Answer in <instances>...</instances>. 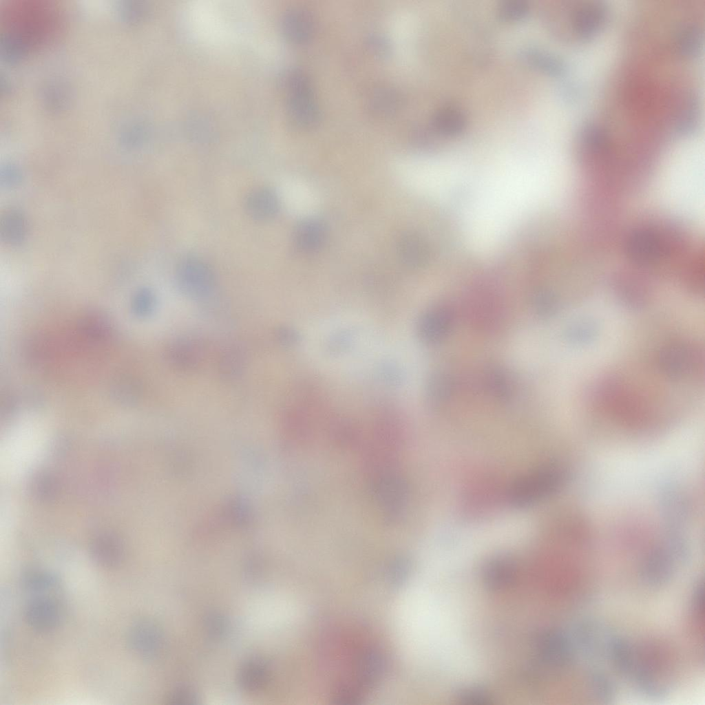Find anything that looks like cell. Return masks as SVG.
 <instances>
[{"instance_id": "11", "label": "cell", "mask_w": 705, "mask_h": 705, "mask_svg": "<svg viewBox=\"0 0 705 705\" xmlns=\"http://www.w3.org/2000/svg\"><path fill=\"white\" fill-rule=\"evenodd\" d=\"M453 311L448 306H440L429 312L421 323L422 337L430 342L442 340L450 330L454 323Z\"/></svg>"}, {"instance_id": "14", "label": "cell", "mask_w": 705, "mask_h": 705, "mask_svg": "<svg viewBox=\"0 0 705 705\" xmlns=\"http://www.w3.org/2000/svg\"><path fill=\"white\" fill-rule=\"evenodd\" d=\"M467 118L464 111L454 105H445L432 114L431 125L442 135L454 136L463 131Z\"/></svg>"}, {"instance_id": "1", "label": "cell", "mask_w": 705, "mask_h": 705, "mask_svg": "<svg viewBox=\"0 0 705 705\" xmlns=\"http://www.w3.org/2000/svg\"><path fill=\"white\" fill-rule=\"evenodd\" d=\"M6 12L4 34L6 49L17 55L44 43L57 28V20L48 6L16 5Z\"/></svg>"}, {"instance_id": "4", "label": "cell", "mask_w": 705, "mask_h": 705, "mask_svg": "<svg viewBox=\"0 0 705 705\" xmlns=\"http://www.w3.org/2000/svg\"><path fill=\"white\" fill-rule=\"evenodd\" d=\"M177 280L180 288L192 296H202L209 293L215 282L211 267L204 260L188 256L178 263Z\"/></svg>"}, {"instance_id": "31", "label": "cell", "mask_w": 705, "mask_h": 705, "mask_svg": "<svg viewBox=\"0 0 705 705\" xmlns=\"http://www.w3.org/2000/svg\"><path fill=\"white\" fill-rule=\"evenodd\" d=\"M206 624L209 633L215 637L222 635L227 627L224 618L216 613L211 614L207 618Z\"/></svg>"}, {"instance_id": "17", "label": "cell", "mask_w": 705, "mask_h": 705, "mask_svg": "<svg viewBox=\"0 0 705 705\" xmlns=\"http://www.w3.org/2000/svg\"><path fill=\"white\" fill-rule=\"evenodd\" d=\"M325 237L324 225L317 220L308 219L297 224L294 232L296 245L304 251H313L319 247Z\"/></svg>"}, {"instance_id": "28", "label": "cell", "mask_w": 705, "mask_h": 705, "mask_svg": "<svg viewBox=\"0 0 705 705\" xmlns=\"http://www.w3.org/2000/svg\"><path fill=\"white\" fill-rule=\"evenodd\" d=\"M453 381L450 376L439 373L434 376L430 383L431 397L436 401H443L450 396Z\"/></svg>"}, {"instance_id": "16", "label": "cell", "mask_w": 705, "mask_h": 705, "mask_svg": "<svg viewBox=\"0 0 705 705\" xmlns=\"http://www.w3.org/2000/svg\"><path fill=\"white\" fill-rule=\"evenodd\" d=\"M270 671L267 663L262 658H253L242 666L238 682L242 688L255 691L263 688L269 682Z\"/></svg>"}, {"instance_id": "26", "label": "cell", "mask_w": 705, "mask_h": 705, "mask_svg": "<svg viewBox=\"0 0 705 705\" xmlns=\"http://www.w3.org/2000/svg\"><path fill=\"white\" fill-rule=\"evenodd\" d=\"M580 138L585 145L594 151L603 149L608 141L605 129L593 123H587L582 127Z\"/></svg>"}, {"instance_id": "33", "label": "cell", "mask_w": 705, "mask_h": 705, "mask_svg": "<svg viewBox=\"0 0 705 705\" xmlns=\"http://www.w3.org/2000/svg\"><path fill=\"white\" fill-rule=\"evenodd\" d=\"M461 697L465 702L472 704H484L489 699L483 691L476 688L463 691Z\"/></svg>"}, {"instance_id": "29", "label": "cell", "mask_w": 705, "mask_h": 705, "mask_svg": "<svg viewBox=\"0 0 705 705\" xmlns=\"http://www.w3.org/2000/svg\"><path fill=\"white\" fill-rule=\"evenodd\" d=\"M372 105L381 111H390L398 104L399 98L396 93L390 90H381L374 94Z\"/></svg>"}, {"instance_id": "3", "label": "cell", "mask_w": 705, "mask_h": 705, "mask_svg": "<svg viewBox=\"0 0 705 705\" xmlns=\"http://www.w3.org/2000/svg\"><path fill=\"white\" fill-rule=\"evenodd\" d=\"M660 368L671 378H677L697 371L703 364L699 349L688 343H673L660 353Z\"/></svg>"}, {"instance_id": "2", "label": "cell", "mask_w": 705, "mask_h": 705, "mask_svg": "<svg viewBox=\"0 0 705 705\" xmlns=\"http://www.w3.org/2000/svg\"><path fill=\"white\" fill-rule=\"evenodd\" d=\"M566 480L567 472L560 465L538 468L513 482L507 492L508 503L516 509L533 506L557 492Z\"/></svg>"}, {"instance_id": "19", "label": "cell", "mask_w": 705, "mask_h": 705, "mask_svg": "<svg viewBox=\"0 0 705 705\" xmlns=\"http://www.w3.org/2000/svg\"><path fill=\"white\" fill-rule=\"evenodd\" d=\"M200 346L195 340L178 341L171 347L170 359L173 364L182 368H192L198 364L200 357Z\"/></svg>"}, {"instance_id": "8", "label": "cell", "mask_w": 705, "mask_h": 705, "mask_svg": "<svg viewBox=\"0 0 705 705\" xmlns=\"http://www.w3.org/2000/svg\"><path fill=\"white\" fill-rule=\"evenodd\" d=\"M629 258L640 264L655 262L662 255L660 241L655 234L647 230L634 231L627 244Z\"/></svg>"}, {"instance_id": "12", "label": "cell", "mask_w": 705, "mask_h": 705, "mask_svg": "<svg viewBox=\"0 0 705 705\" xmlns=\"http://www.w3.org/2000/svg\"><path fill=\"white\" fill-rule=\"evenodd\" d=\"M295 77L293 110L299 121L309 125L317 119V105L313 98L307 77L302 74H296Z\"/></svg>"}, {"instance_id": "27", "label": "cell", "mask_w": 705, "mask_h": 705, "mask_svg": "<svg viewBox=\"0 0 705 705\" xmlns=\"http://www.w3.org/2000/svg\"><path fill=\"white\" fill-rule=\"evenodd\" d=\"M290 34L297 41L307 39L313 29L312 18L307 11L298 10L290 17Z\"/></svg>"}, {"instance_id": "9", "label": "cell", "mask_w": 705, "mask_h": 705, "mask_svg": "<svg viewBox=\"0 0 705 705\" xmlns=\"http://www.w3.org/2000/svg\"><path fill=\"white\" fill-rule=\"evenodd\" d=\"M466 308L472 324L479 329L492 330L501 319V306L495 299L490 297L472 299Z\"/></svg>"}, {"instance_id": "7", "label": "cell", "mask_w": 705, "mask_h": 705, "mask_svg": "<svg viewBox=\"0 0 705 705\" xmlns=\"http://www.w3.org/2000/svg\"><path fill=\"white\" fill-rule=\"evenodd\" d=\"M607 7L600 1H593L578 7L572 14L571 23L575 32L588 39L603 27L607 17Z\"/></svg>"}, {"instance_id": "30", "label": "cell", "mask_w": 705, "mask_h": 705, "mask_svg": "<svg viewBox=\"0 0 705 705\" xmlns=\"http://www.w3.org/2000/svg\"><path fill=\"white\" fill-rule=\"evenodd\" d=\"M537 312L544 316H549L556 313L557 303L554 297L547 293L539 295L535 302Z\"/></svg>"}, {"instance_id": "5", "label": "cell", "mask_w": 705, "mask_h": 705, "mask_svg": "<svg viewBox=\"0 0 705 705\" xmlns=\"http://www.w3.org/2000/svg\"><path fill=\"white\" fill-rule=\"evenodd\" d=\"M24 618L34 630L48 632L58 627L61 622L63 611L59 604L48 597H36L25 608Z\"/></svg>"}, {"instance_id": "24", "label": "cell", "mask_w": 705, "mask_h": 705, "mask_svg": "<svg viewBox=\"0 0 705 705\" xmlns=\"http://www.w3.org/2000/svg\"><path fill=\"white\" fill-rule=\"evenodd\" d=\"M598 326L595 321L587 319L576 322L566 330L568 339L576 344H587L598 335Z\"/></svg>"}, {"instance_id": "10", "label": "cell", "mask_w": 705, "mask_h": 705, "mask_svg": "<svg viewBox=\"0 0 705 705\" xmlns=\"http://www.w3.org/2000/svg\"><path fill=\"white\" fill-rule=\"evenodd\" d=\"M245 210L251 218L264 222L273 218L279 208L276 194L266 187H259L249 192L245 200Z\"/></svg>"}, {"instance_id": "22", "label": "cell", "mask_w": 705, "mask_h": 705, "mask_svg": "<svg viewBox=\"0 0 705 705\" xmlns=\"http://www.w3.org/2000/svg\"><path fill=\"white\" fill-rule=\"evenodd\" d=\"M60 582V577L54 572L45 570H30L25 572L21 577L23 587L33 592H41L49 590Z\"/></svg>"}, {"instance_id": "34", "label": "cell", "mask_w": 705, "mask_h": 705, "mask_svg": "<svg viewBox=\"0 0 705 705\" xmlns=\"http://www.w3.org/2000/svg\"><path fill=\"white\" fill-rule=\"evenodd\" d=\"M169 699L172 704H188L196 699L194 694L188 690H178L170 695Z\"/></svg>"}, {"instance_id": "20", "label": "cell", "mask_w": 705, "mask_h": 705, "mask_svg": "<svg viewBox=\"0 0 705 705\" xmlns=\"http://www.w3.org/2000/svg\"><path fill=\"white\" fill-rule=\"evenodd\" d=\"M676 39L681 53L685 56H694L701 50L703 30L697 24H686L679 30Z\"/></svg>"}, {"instance_id": "18", "label": "cell", "mask_w": 705, "mask_h": 705, "mask_svg": "<svg viewBox=\"0 0 705 705\" xmlns=\"http://www.w3.org/2000/svg\"><path fill=\"white\" fill-rule=\"evenodd\" d=\"M513 562L506 556L492 558L484 568V579L492 588H499L507 585L512 578Z\"/></svg>"}, {"instance_id": "25", "label": "cell", "mask_w": 705, "mask_h": 705, "mask_svg": "<svg viewBox=\"0 0 705 705\" xmlns=\"http://www.w3.org/2000/svg\"><path fill=\"white\" fill-rule=\"evenodd\" d=\"M496 12L504 21H519L528 15L529 5L525 0H503L498 5Z\"/></svg>"}, {"instance_id": "13", "label": "cell", "mask_w": 705, "mask_h": 705, "mask_svg": "<svg viewBox=\"0 0 705 705\" xmlns=\"http://www.w3.org/2000/svg\"><path fill=\"white\" fill-rule=\"evenodd\" d=\"M93 560L101 567L112 569L118 567L124 558L123 547L115 536L105 534L96 538L90 547Z\"/></svg>"}, {"instance_id": "23", "label": "cell", "mask_w": 705, "mask_h": 705, "mask_svg": "<svg viewBox=\"0 0 705 705\" xmlns=\"http://www.w3.org/2000/svg\"><path fill=\"white\" fill-rule=\"evenodd\" d=\"M485 383L487 390L499 399L505 400L511 395L512 386L509 379L501 369H489L485 373Z\"/></svg>"}, {"instance_id": "21", "label": "cell", "mask_w": 705, "mask_h": 705, "mask_svg": "<svg viewBox=\"0 0 705 705\" xmlns=\"http://www.w3.org/2000/svg\"><path fill=\"white\" fill-rule=\"evenodd\" d=\"M398 250L402 260L407 264L417 266L423 262L425 249L419 238L413 234H406L399 242Z\"/></svg>"}, {"instance_id": "15", "label": "cell", "mask_w": 705, "mask_h": 705, "mask_svg": "<svg viewBox=\"0 0 705 705\" xmlns=\"http://www.w3.org/2000/svg\"><path fill=\"white\" fill-rule=\"evenodd\" d=\"M518 56L529 65L551 75H560L565 70V63L558 56L536 46L520 48Z\"/></svg>"}, {"instance_id": "32", "label": "cell", "mask_w": 705, "mask_h": 705, "mask_svg": "<svg viewBox=\"0 0 705 705\" xmlns=\"http://www.w3.org/2000/svg\"><path fill=\"white\" fill-rule=\"evenodd\" d=\"M223 372L227 375H236L242 364V358L238 352H231L223 359Z\"/></svg>"}, {"instance_id": "6", "label": "cell", "mask_w": 705, "mask_h": 705, "mask_svg": "<svg viewBox=\"0 0 705 705\" xmlns=\"http://www.w3.org/2000/svg\"><path fill=\"white\" fill-rule=\"evenodd\" d=\"M127 638L129 647L147 658L154 657L162 643L160 628L148 619L134 622L128 631Z\"/></svg>"}, {"instance_id": "35", "label": "cell", "mask_w": 705, "mask_h": 705, "mask_svg": "<svg viewBox=\"0 0 705 705\" xmlns=\"http://www.w3.org/2000/svg\"><path fill=\"white\" fill-rule=\"evenodd\" d=\"M372 45H375V49L380 50L381 52H386L389 50L390 45L388 42L386 41L384 37L376 36L375 38H372Z\"/></svg>"}]
</instances>
